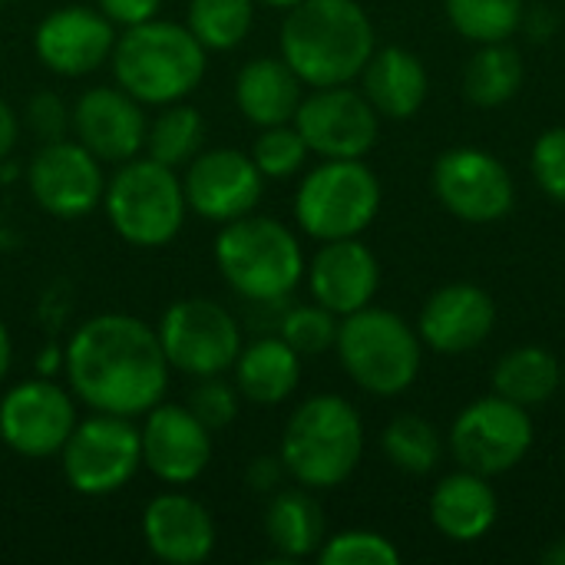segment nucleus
<instances>
[{
    "mask_svg": "<svg viewBox=\"0 0 565 565\" xmlns=\"http://www.w3.org/2000/svg\"><path fill=\"white\" fill-rule=\"evenodd\" d=\"M63 371L83 407L136 420L166 397L172 367L152 324L106 311L86 318L70 334Z\"/></svg>",
    "mask_w": 565,
    "mask_h": 565,
    "instance_id": "f257e3e1",
    "label": "nucleus"
},
{
    "mask_svg": "<svg viewBox=\"0 0 565 565\" xmlns=\"http://www.w3.org/2000/svg\"><path fill=\"white\" fill-rule=\"evenodd\" d=\"M278 46L298 79L321 89L358 79L377 40L358 0H298L285 10Z\"/></svg>",
    "mask_w": 565,
    "mask_h": 565,
    "instance_id": "f03ea898",
    "label": "nucleus"
},
{
    "mask_svg": "<svg viewBox=\"0 0 565 565\" xmlns=\"http://www.w3.org/2000/svg\"><path fill=\"white\" fill-rule=\"evenodd\" d=\"M113 79L142 106H169L189 99L205 79L209 50L185 23L152 17L116 36Z\"/></svg>",
    "mask_w": 565,
    "mask_h": 565,
    "instance_id": "7ed1b4c3",
    "label": "nucleus"
},
{
    "mask_svg": "<svg viewBox=\"0 0 565 565\" xmlns=\"http://www.w3.org/2000/svg\"><path fill=\"white\" fill-rule=\"evenodd\" d=\"M288 477L305 490H334L364 457V420L338 394L308 397L285 424L278 450Z\"/></svg>",
    "mask_w": 565,
    "mask_h": 565,
    "instance_id": "20e7f679",
    "label": "nucleus"
},
{
    "mask_svg": "<svg viewBox=\"0 0 565 565\" xmlns=\"http://www.w3.org/2000/svg\"><path fill=\"white\" fill-rule=\"evenodd\" d=\"M215 265L225 285L252 305H281L305 281L298 235L271 215H242L215 235Z\"/></svg>",
    "mask_w": 565,
    "mask_h": 565,
    "instance_id": "39448f33",
    "label": "nucleus"
},
{
    "mask_svg": "<svg viewBox=\"0 0 565 565\" xmlns=\"http://www.w3.org/2000/svg\"><path fill=\"white\" fill-rule=\"evenodd\" d=\"M103 205L113 232L132 248H162L175 242L189 215L179 169L149 156L119 162L106 182Z\"/></svg>",
    "mask_w": 565,
    "mask_h": 565,
    "instance_id": "423d86ee",
    "label": "nucleus"
},
{
    "mask_svg": "<svg viewBox=\"0 0 565 565\" xmlns=\"http://www.w3.org/2000/svg\"><path fill=\"white\" fill-rule=\"evenodd\" d=\"M334 351L348 377L374 397L411 391L424 361L420 334L401 315L371 305L341 318Z\"/></svg>",
    "mask_w": 565,
    "mask_h": 565,
    "instance_id": "0eeeda50",
    "label": "nucleus"
},
{
    "mask_svg": "<svg viewBox=\"0 0 565 565\" xmlns=\"http://www.w3.org/2000/svg\"><path fill=\"white\" fill-rule=\"evenodd\" d=\"M381 212V179L364 159H324L295 192V222L315 242L358 238Z\"/></svg>",
    "mask_w": 565,
    "mask_h": 565,
    "instance_id": "6e6552de",
    "label": "nucleus"
},
{
    "mask_svg": "<svg viewBox=\"0 0 565 565\" xmlns=\"http://www.w3.org/2000/svg\"><path fill=\"white\" fill-rule=\"evenodd\" d=\"M63 480L73 493L99 500L132 483L142 467L139 427L129 417L89 414L73 427L60 450Z\"/></svg>",
    "mask_w": 565,
    "mask_h": 565,
    "instance_id": "1a4fd4ad",
    "label": "nucleus"
},
{
    "mask_svg": "<svg viewBox=\"0 0 565 565\" xmlns=\"http://www.w3.org/2000/svg\"><path fill=\"white\" fill-rule=\"evenodd\" d=\"M159 344L172 371L189 377H218L232 371L242 351L238 318L212 298H179L159 318Z\"/></svg>",
    "mask_w": 565,
    "mask_h": 565,
    "instance_id": "9d476101",
    "label": "nucleus"
},
{
    "mask_svg": "<svg viewBox=\"0 0 565 565\" xmlns=\"http://www.w3.org/2000/svg\"><path fill=\"white\" fill-rule=\"evenodd\" d=\"M530 407H520L500 394L480 397L463 407L450 427V454L463 470L480 477L510 473L533 447Z\"/></svg>",
    "mask_w": 565,
    "mask_h": 565,
    "instance_id": "9b49d317",
    "label": "nucleus"
},
{
    "mask_svg": "<svg viewBox=\"0 0 565 565\" xmlns=\"http://www.w3.org/2000/svg\"><path fill=\"white\" fill-rule=\"evenodd\" d=\"M76 424L79 414L73 391L50 377L20 381L0 397V440L23 460L60 457Z\"/></svg>",
    "mask_w": 565,
    "mask_h": 565,
    "instance_id": "f8f14e48",
    "label": "nucleus"
},
{
    "mask_svg": "<svg viewBox=\"0 0 565 565\" xmlns=\"http://www.w3.org/2000/svg\"><path fill=\"white\" fill-rule=\"evenodd\" d=\"M430 185H434L437 202L450 215H457L470 225L500 222L516 205V189H513L510 169L497 156L473 149V146L447 149L434 162Z\"/></svg>",
    "mask_w": 565,
    "mask_h": 565,
    "instance_id": "ddd939ff",
    "label": "nucleus"
},
{
    "mask_svg": "<svg viewBox=\"0 0 565 565\" xmlns=\"http://www.w3.org/2000/svg\"><path fill=\"white\" fill-rule=\"evenodd\" d=\"M26 189L33 202L53 218H83L106 195L103 162L79 139L43 142L26 166Z\"/></svg>",
    "mask_w": 565,
    "mask_h": 565,
    "instance_id": "4468645a",
    "label": "nucleus"
},
{
    "mask_svg": "<svg viewBox=\"0 0 565 565\" xmlns=\"http://www.w3.org/2000/svg\"><path fill=\"white\" fill-rule=\"evenodd\" d=\"M295 126L321 159H364L381 136L377 109L351 83L311 89L295 113Z\"/></svg>",
    "mask_w": 565,
    "mask_h": 565,
    "instance_id": "2eb2a0df",
    "label": "nucleus"
},
{
    "mask_svg": "<svg viewBox=\"0 0 565 565\" xmlns=\"http://www.w3.org/2000/svg\"><path fill=\"white\" fill-rule=\"evenodd\" d=\"M182 189H185L189 212H195L205 222L225 225L255 212L265 192V175L258 172L248 152L215 146V149H202L185 166Z\"/></svg>",
    "mask_w": 565,
    "mask_h": 565,
    "instance_id": "dca6fc26",
    "label": "nucleus"
},
{
    "mask_svg": "<svg viewBox=\"0 0 565 565\" xmlns=\"http://www.w3.org/2000/svg\"><path fill=\"white\" fill-rule=\"evenodd\" d=\"M142 467L166 487L195 483L212 463V430L185 407L159 401L139 427Z\"/></svg>",
    "mask_w": 565,
    "mask_h": 565,
    "instance_id": "f3484780",
    "label": "nucleus"
},
{
    "mask_svg": "<svg viewBox=\"0 0 565 565\" xmlns=\"http://www.w3.org/2000/svg\"><path fill=\"white\" fill-rule=\"evenodd\" d=\"M116 36V23L99 7L66 3L36 23L33 53L50 73L76 79L109 63Z\"/></svg>",
    "mask_w": 565,
    "mask_h": 565,
    "instance_id": "a211bd4d",
    "label": "nucleus"
},
{
    "mask_svg": "<svg viewBox=\"0 0 565 565\" xmlns=\"http://www.w3.org/2000/svg\"><path fill=\"white\" fill-rule=\"evenodd\" d=\"M70 132L99 162H129L146 146V113L122 86H93L70 109Z\"/></svg>",
    "mask_w": 565,
    "mask_h": 565,
    "instance_id": "6ab92c4d",
    "label": "nucleus"
},
{
    "mask_svg": "<svg viewBox=\"0 0 565 565\" xmlns=\"http://www.w3.org/2000/svg\"><path fill=\"white\" fill-rule=\"evenodd\" d=\"M497 328V305L490 291L480 285L454 281L437 288L417 318L420 344L434 348L437 354H467L477 351Z\"/></svg>",
    "mask_w": 565,
    "mask_h": 565,
    "instance_id": "aec40b11",
    "label": "nucleus"
},
{
    "mask_svg": "<svg viewBox=\"0 0 565 565\" xmlns=\"http://www.w3.org/2000/svg\"><path fill=\"white\" fill-rule=\"evenodd\" d=\"M311 298L338 318L367 308L381 288V265L361 238L321 242L315 258L305 265Z\"/></svg>",
    "mask_w": 565,
    "mask_h": 565,
    "instance_id": "412c9836",
    "label": "nucleus"
},
{
    "mask_svg": "<svg viewBox=\"0 0 565 565\" xmlns=\"http://www.w3.org/2000/svg\"><path fill=\"white\" fill-rule=\"evenodd\" d=\"M146 550L169 565H199L215 553V520L195 497L182 490L159 493L142 510Z\"/></svg>",
    "mask_w": 565,
    "mask_h": 565,
    "instance_id": "4be33fe9",
    "label": "nucleus"
},
{
    "mask_svg": "<svg viewBox=\"0 0 565 565\" xmlns=\"http://www.w3.org/2000/svg\"><path fill=\"white\" fill-rule=\"evenodd\" d=\"M427 89H430V79H427L420 56L404 46L374 50L367 66L361 70V93L384 119L404 122L417 116L427 99Z\"/></svg>",
    "mask_w": 565,
    "mask_h": 565,
    "instance_id": "5701e85b",
    "label": "nucleus"
},
{
    "mask_svg": "<svg viewBox=\"0 0 565 565\" xmlns=\"http://www.w3.org/2000/svg\"><path fill=\"white\" fill-rule=\"evenodd\" d=\"M301 99L305 83L281 56H255L235 76V106L258 129L295 122Z\"/></svg>",
    "mask_w": 565,
    "mask_h": 565,
    "instance_id": "b1692460",
    "label": "nucleus"
},
{
    "mask_svg": "<svg viewBox=\"0 0 565 565\" xmlns=\"http://www.w3.org/2000/svg\"><path fill=\"white\" fill-rule=\"evenodd\" d=\"M500 516V503L487 477L463 470L450 473L437 483L430 497V523L454 543H477L483 540Z\"/></svg>",
    "mask_w": 565,
    "mask_h": 565,
    "instance_id": "393cba45",
    "label": "nucleus"
},
{
    "mask_svg": "<svg viewBox=\"0 0 565 565\" xmlns=\"http://www.w3.org/2000/svg\"><path fill=\"white\" fill-rule=\"evenodd\" d=\"M301 361L305 358L281 334H265L252 344H242L232 364L238 397L258 407L285 404L301 384Z\"/></svg>",
    "mask_w": 565,
    "mask_h": 565,
    "instance_id": "a878e982",
    "label": "nucleus"
},
{
    "mask_svg": "<svg viewBox=\"0 0 565 565\" xmlns=\"http://www.w3.org/2000/svg\"><path fill=\"white\" fill-rule=\"evenodd\" d=\"M265 536L285 563L318 556L328 533H324V513L311 497V490L305 487L275 490L265 510Z\"/></svg>",
    "mask_w": 565,
    "mask_h": 565,
    "instance_id": "bb28decb",
    "label": "nucleus"
},
{
    "mask_svg": "<svg viewBox=\"0 0 565 565\" xmlns=\"http://www.w3.org/2000/svg\"><path fill=\"white\" fill-rule=\"evenodd\" d=\"M559 387H563V364L556 361L553 351L536 344L507 351L493 371V394L520 407L546 404Z\"/></svg>",
    "mask_w": 565,
    "mask_h": 565,
    "instance_id": "cd10ccee",
    "label": "nucleus"
},
{
    "mask_svg": "<svg viewBox=\"0 0 565 565\" xmlns=\"http://www.w3.org/2000/svg\"><path fill=\"white\" fill-rule=\"evenodd\" d=\"M523 86V56L510 40L480 43L463 70V93L473 106L497 109L510 103Z\"/></svg>",
    "mask_w": 565,
    "mask_h": 565,
    "instance_id": "c85d7f7f",
    "label": "nucleus"
},
{
    "mask_svg": "<svg viewBox=\"0 0 565 565\" xmlns=\"http://www.w3.org/2000/svg\"><path fill=\"white\" fill-rule=\"evenodd\" d=\"M205 146V119L195 106L169 103L159 106V116L146 126V146L142 152L169 169H185Z\"/></svg>",
    "mask_w": 565,
    "mask_h": 565,
    "instance_id": "c756f323",
    "label": "nucleus"
},
{
    "mask_svg": "<svg viewBox=\"0 0 565 565\" xmlns=\"http://www.w3.org/2000/svg\"><path fill=\"white\" fill-rule=\"evenodd\" d=\"M255 23V0H189L185 26L209 53H228L245 43Z\"/></svg>",
    "mask_w": 565,
    "mask_h": 565,
    "instance_id": "7c9ffc66",
    "label": "nucleus"
},
{
    "mask_svg": "<svg viewBox=\"0 0 565 565\" xmlns=\"http://www.w3.org/2000/svg\"><path fill=\"white\" fill-rule=\"evenodd\" d=\"M381 447L387 454V460L411 477H427L437 470L440 457H444V444L440 434L430 420L417 417V414H401L387 424Z\"/></svg>",
    "mask_w": 565,
    "mask_h": 565,
    "instance_id": "2f4dec72",
    "label": "nucleus"
},
{
    "mask_svg": "<svg viewBox=\"0 0 565 565\" xmlns=\"http://www.w3.org/2000/svg\"><path fill=\"white\" fill-rule=\"evenodd\" d=\"M454 30L473 43L510 40L526 17V0H444Z\"/></svg>",
    "mask_w": 565,
    "mask_h": 565,
    "instance_id": "473e14b6",
    "label": "nucleus"
},
{
    "mask_svg": "<svg viewBox=\"0 0 565 565\" xmlns=\"http://www.w3.org/2000/svg\"><path fill=\"white\" fill-rule=\"evenodd\" d=\"M248 156L265 179H291L305 169L311 149L295 122H281V126H265Z\"/></svg>",
    "mask_w": 565,
    "mask_h": 565,
    "instance_id": "72a5a7b5",
    "label": "nucleus"
},
{
    "mask_svg": "<svg viewBox=\"0 0 565 565\" xmlns=\"http://www.w3.org/2000/svg\"><path fill=\"white\" fill-rule=\"evenodd\" d=\"M338 328L341 318L328 308L315 305H295L281 315L278 321V334L301 354V358H318L328 354L338 341Z\"/></svg>",
    "mask_w": 565,
    "mask_h": 565,
    "instance_id": "f704fd0d",
    "label": "nucleus"
},
{
    "mask_svg": "<svg viewBox=\"0 0 565 565\" xmlns=\"http://www.w3.org/2000/svg\"><path fill=\"white\" fill-rule=\"evenodd\" d=\"M321 565H397L401 550L374 530H344L321 543L318 550Z\"/></svg>",
    "mask_w": 565,
    "mask_h": 565,
    "instance_id": "c9c22d12",
    "label": "nucleus"
},
{
    "mask_svg": "<svg viewBox=\"0 0 565 565\" xmlns=\"http://www.w3.org/2000/svg\"><path fill=\"white\" fill-rule=\"evenodd\" d=\"M185 407H189L212 434H218V430L232 427L235 417H238V387H235V384H225L222 374H218V377H199V384L192 387Z\"/></svg>",
    "mask_w": 565,
    "mask_h": 565,
    "instance_id": "e433bc0d",
    "label": "nucleus"
},
{
    "mask_svg": "<svg viewBox=\"0 0 565 565\" xmlns=\"http://www.w3.org/2000/svg\"><path fill=\"white\" fill-rule=\"evenodd\" d=\"M530 169L543 195L565 205V126L546 129L530 152Z\"/></svg>",
    "mask_w": 565,
    "mask_h": 565,
    "instance_id": "4c0bfd02",
    "label": "nucleus"
},
{
    "mask_svg": "<svg viewBox=\"0 0 565 565\" xmlns=\"http://www.w3.org/2000/svg\"><path fill=\"white\" fill-rule=\"evenodd\" d=\"M26 122H30V129L36 132L40 142L63 139V136H70V126H73L66 103L53 89H40V93L30 96V103H26Z\"/></svg>",
    "mask_w": 565,
    "mask_h": 565,
    "instance_id": "58836bf2",
    "label": "nucleus"
},
{
    "mask_svg": "<svg viewBox=\"0 0 565 565\" xmlns=\"http://www.w3.org/2000/svg\"><path fill=\"white\" fill-rule=\"evenodd\" d=\"M96 7L116 23V26H136L152 17H159L162 0H96Z\"/></svg>",
    "mask_w": 565,
    "mask_h": 565,
    "instance_id": "ea45409f",
    "label": "nucleus"
},
{
    "mask_svg": "<svg viewBox=\"0 0 565 565\" xmlns=\"http://www.w3.org/2000/svg\"><path fill=\"white\" fill-rule=\"evenodd\" d=\"M285 477H288V470H285L281 457H255L252 467H248L252 493H275Z\"/></svg>",
    "mask_w": 565,
    "mask_h": 565,
    "instance_id": "a19ab883",
    "label": "nucleus"
},
{
    "mask_svg": "<svg viewBox=\"0 0 565 565\" xmlns=\"http://www.w3.org/2000/svg\"><path fill=\"white\" fill-rule=\"evenodd\" d=\"M17 139H20V116L7 99H0V162L17 149Z\"/></svg>",
    "mask_w": 565,
    "mask_h": 565,
    "instance_id": "79ce46f5",
    "label": "nucleus"
},
{
    "mask_svg": "<svg viewBox=\"0 0 565 565\" xmlns=\"http://www.w3.org/2000/svg\"><path fill=\"white\" fill-rule=\"evenodd\" d=\"M10 364H13V341H10V331H7V324L0 318V384L10 374Z\"/></svg>",
    "mask_w": 565,
    "mask_h": 565,
    "instance_id": "37998d69",
    "label": "nucleus"
},
{
    "mask_svg": "<svg viewBox=\"0 0 565 565\" xmlns=\"http://www.w3.org/2000/svg\"><path fill=\"white\" fill-rule=\"evenodd\" d=\"M543 563L565 565V540H556V543L543 553Z\"/></svg>",
    "mask_w": 565,
    "mask_h": 565,
    "instance_id": "c03bdc74",
    "label": "nucleus"
},
{
    "mask_svg": "<svg viewBox=\"0 0 565 565\" xmlns=\"http://www.w3.org/2000/svg\"><path fill=\"white\" fill-rule=\"evenodd\" d=\"M255 3H265V7H275V10H288V7H295L298 0H255Z\"/></svg>",
    "mask_w": 565,
    "mask_h": 565,
    "instance_id": "a18cd8bd",
    "label": "nucleus"
},
{
    "mask_svg": "<svg viewBox=\"0 0 565 565\" xmlns=\"http://www.w3.org/2000/svg\"><path fill=\"white\" fill-rule=\"evenodd\" d=\"M0 3H13V0H0Z\"/></svg>",
    "mask_w": 565,
    "mask_h": 565,
    "instance_id": "49530a36",
    "label": "nucleus"
},
{
    "mask_svg": "<svg viewBox=\"0 0 565 565\" xmlns=\"http://www.w3.org/2000/svg\"><path fill=\"white\" fill-rule=\"evenodd\" d=\"M563 387H565V371H563Z\"/></svg>",
    "mask_w": 565,
    "mask_h": 565,
    "instance_id": "de8ad7c7",
    "label": "nucleus"
}]
</instances>
